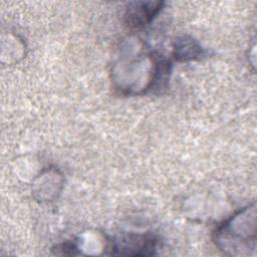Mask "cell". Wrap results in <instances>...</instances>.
<instances>
[{
	"instance_id": "2",
	"label": "cell",
	"mask_w": 257,
	"mask_h": 257,
	"mask_svg": "<svg viewBox=\"0 0 257 257\" xmlns=\"http://www.w3.org/2000/svg\"><path fill=\"white\" fill-rule=\"evenodd\" d=\"M163 2L140 1L128 4L125 9L124 19L132 28H140L149 24L161 11Z\"/></svg>"
},
{
	"instance_id": "1",
	"label": "cell",
	"mask_w": 257,
	"mask_h": 257,
	"mask_svg": "<svg viewBox=\"0 0 257 257\" xmlns=\"http://www.w3.org/2000/svg\"><path fill=\"white\" fill-rule=\"evenodd\" d=\"M255 207L248 206L216 231V245L227 255L246 256L255 251Z\"/></svg>"
},
{
	"instance_id": "3",
	"label": "cell",
	"mask_w": 257,
	"mask_h": 257,
	"mask_svg": "<svg viewBox=\"0 0 257 257\" xmlns=\"http://www.w3.org/2000/svg\"><path fill=\"white\" fill-rule=\"evenodd\" d=\"M204 53L202 47L192 38L181 37L176 40L174 54L179 60H192L199 58Z\"/></svg>"
}]
</instances>
